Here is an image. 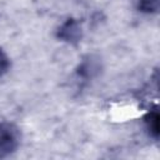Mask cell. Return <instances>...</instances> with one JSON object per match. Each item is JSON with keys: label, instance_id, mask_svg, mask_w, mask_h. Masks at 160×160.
Here are the masks:
<instances>
[{"label": "cell", "instance_id": "cell-1", "mask_svg": "<svg viewBox=\"0 0 160 160\" xmlns=\"http://www.w3.org/2000/svg\"><path fill=\"white\" fill-rule=\"evenodd\" d=\"M15 146V139L9 129L0 126V156L10 152Z\"/></svg>", "mask_w": 160, "mask_h": 160}]
</instances>
